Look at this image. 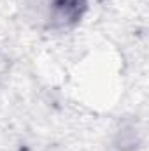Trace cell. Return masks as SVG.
I'll return each mask as SVG.
<instances>
[{"mask_svg":"<svg viewBox=\"0 0 149 151\" xmlns=\"http://www.w3.org/2000/svg\"><path fill=\"white\" fill-rule=\"evenodd\" d=\"M54 11L58 19L62 21H74L81 16V9L84 7V0H54Z\"/></svg>","mask_w":149,"mask_h":151,"instance_id":"6da1fadb","label":"cell"}]
</instances>
